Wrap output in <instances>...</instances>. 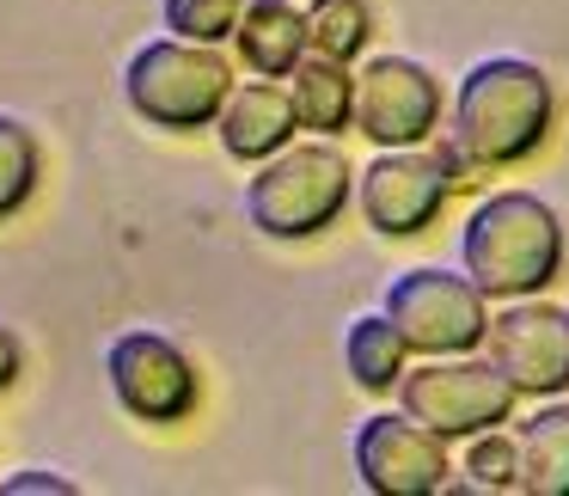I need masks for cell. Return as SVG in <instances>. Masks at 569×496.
<instances>
[{"instance_id": "20", "label": "cell", "mask_w": 569, "mask_h": 496, "mask_svg": "<svg viewBox=\"0 0 569 496\" xmlns=\"http://www.w3.org/2000/svg\"><path fill=\"white\" fill-rule=\"evenodd\" d=\"M466 478L471 490H515V435L502 429L466 435Z\"/></svg>"}, {"instance_id": "18", "label": "cell", "mask_w": 569, "mask_h": 496, "mask_svg": "<svg viewBox=\"0 0 569 496\" xmlns=\"http://www.w3.org/2000/svg\"><path fill=\"white\" fill-rule=\"evenodd\" d=\"M38 178H43V153H38L31 123L13 111H0V221H13L38 197Z\"/></svg>"}, {"instance_id": "12", "label": "cell", "mask_w": 569, "mask_h": 496, "mask_svg": "<svg viewBox=\"0 0 569 496\" xmlns=\"http://www.w3.org/2000/svg\"><path fill=\"white\" fill-rule=\"evenodd\" d=\"M209 129L221 136L227 160L258 166V160H270L276 148H288L300 123H295V99H288L282 80H263L258 75V80H239V87L227 92Z\"/></svg>"}, {"instance_id": "21", "label": "cell", "mask_w": 569, "mask_h": 496, "mask_svg": "<svg viewBox=\"0 0 569 496\" xmlns=\"http://www.w3.org/2000/svg\"><path fill=\"white\" fill-rule=\"evenodd\" d=\"M74 496V484L68 478H56V472H43V466H26V472H13V478L0 484V496Z\"/></svg>"}, {"instance_id": "1", "label": "cell", "mask_w": 569, "mask_h": 496, "mask_svg": "<svg viewBox=\"0 0 569 496\" xmlns=\"http://www.w3.org/2000/svg\"><path fill=\"white\" fill-rule=\"evenodd\" d=\"M459 258H466V276L483 300L545 295L569 258L563 215L532 190H496L459 227Z\"/></svg>"}, {"instance_id": "6", "label": "cell", "mask_w": 569, "mask_h": 496, "mask_svg": "<svg viewBox=\"0 0 569 496\" xmlns=\"http://www.w3.org/2000/svg\"><path fill=\"white\" fill-rule=\"evenodd\" d=\"M380 313L398 325L410 356H466V349H478L483 331H490V307H483V295L471 288V276L441 270V264L392 276Z\"/></svg>"}, {"instance_id": "10", "label": "cell", "mask_w": 569, "mask_h": 496, "mask_svg": "<svg viewBox=\"0 0 569 496\" xmlns=\"http://www.w3.org/2000/svg\"><path fill=\"white\" fill-rule=\"evenodd\" d=\"M483 344H490V361L502 368V380L515 393H532V398L569 393V307L520 295L502 313H490Z\"/></svg>"}, {"instance_id": "2", "label": "cell", "mask_w": 569, "mask_h": 496, "mask_svg": "<svg viewBox=\"0 0 569 496\" xmlns=\"http://www.w3.org/2000/svg\"><path fill=\"white\" fill-rule=\"evenodd\" d=\"M557 117V87L539 62L527 56H483L466 68L453 92V129L471 166H520L527 153H539V141L551 136Z\"/></svg>"}, {"instance_id": "19", "label": "cell", "mask_w": 569, "mask_h": 496, "mask_svg": "<svg viewBox=\"0 0 569 496\" xmlns=\"http://www.w3.org/2000/svg\"><path fill=\"white\" fill-rule=\"evenodd\" d=\"M239 7L246 0H160V19L172 38H190V43H227L239 26Z\"/></svg>"}, {"instance_id": "14", "label": "cell", "mask_w": 569, "mask_h": 496, "mask_svg": "<svg viewBox=\"0 0 569 496\" xmlns=\"http://www.w3.org/2000/svg\"><path fill=\"white\" fill-rule=\"evenodd\" d=\"M515 490L569 496V398L551 393L515 435Z\"/></svg>"}, {"instance_id": "16", "label": "cell", "mask_w": 569, "mask_h": 496, "mask_svg": "<svg viewBox=\"0 0 569 496\" xmlns=\"http://www.w3.org/2000/svg\"><path fill=\"white\" fill-rule=\"evenodd\" d=\"M343 368L361 393H392V380L410 368V344L386 313H361L343 331Z\"/></svg>"}, {"instance_id": "3", "label": "cell", "mask_w": 569, "mask_h": 496, "mask_svg": "<svg viewBox=\"0 0 569 496\" xmlns=\"http://www.w3.org/2000/svg\"><path fill=\"white\" fill-rule=\"evenodd\" d=\"M349 185H356V166L343 160L331 136L288 141L270 160L251 166L246 215L263 239H312L349 209Z\"/></svg>"}, {"instance_id": "15", "label": "cell", "mask_w": 569, "mask_h": 496, "mask_svg": "<svg viewBox=\"0 0 569 496\" xmlns=\"http://www.w3.org/2000/svg\"><path fill=\"white\" fill-rule=\"evenodd\" d=\"M282 87H288V99H295V123L300 129H312V136H343L349 129V99H356L349 62H331V56L307 50L282 75Z\"/></svg>"}, {"instance_id": "13", "label": "cell", "mask_w": 569, "mask_h": 496, "mask_svg": "<svg viewBox=\"0 0 569 496\" xmlns=\"http://www.w3.org/2000/svg\"><path fill=\"white\" fill-rule=\"evenodd\" d=\"M233 50L251 75L282 80L307 56V13H300L295 0H246L239 26H233Z\"/></svg>"}, {"instance_id": "22", "label": "cell", "mask_w": 569, "mask_h": 496, "mask_svg": "<svg viewBox=\"0 0 569 496\" xmlns=\"http://www.w3.org/2000/svg\"><path fill=\"white\" fill-rule=\"evenodd\" d=\"M26 374V344H19V331L13 325H0V393Z\"/></svg>"}, {"instance_id": "17", "label": "cell", "mask_w": 569, "mask_h": 496, "mask_svg": "<svg viewBox=\"0 0 569 496\" xmlns=\"http://www.w3.org/2000/svg\"><path fill=\"white\" fill-rule=\"evenodd\" d=\"M307 13V50L331 56V62H361L373 43V13L368 0H312Z\"/></svg>"}, {"instance_id": "4", "label": "cell", "mask_w": 569, "mask_h": 496, "mask_svg": "<svg viewBox=\"0 0 569 496\" xmlns=\"http://www.w3.org/2000/svg\"><path fill=\"white\" fill-rule=\"evenodd\" d=\"M233 92V68H227L221 43H190V38H148L123 62V99L141 123L190 136L209 129L221 99Z\"/></svg>"}, {"instance_id": "8", "label": "cell", "mask_w": 569, "mask_h": 496, "mask_svg": "<svg viewBox=\"0 0 569 496\" xmlns=\"http://www.w3.org/2000/svg\"><path fill=\"white\" fill-rule=\"evenodd\" d=\"M441 123V80L410 56H368L349 99V129L373 148H417Z\"/></svg>"}, {"instance_id": "5", "label": "cell", "mask_w": 569, "mask_h": 496, "mask_svg": "<svg viewBox=\"0 0 569 496\" xmlns=\"http://www.w3.org/2000/svg\"><path fill=\"white\" fill-rule=\"evenodd\" d=\"M392 386H398V410L410 423H422L429 435H441V442H466L478 429L508 423L520 398L496 361H478V349H466V356H422V368H405Z\"/></svg>"}, {"instance_id": "7", "label": "cell", "mask_w": 569, "mask_h": 496, "mask_svg": "<svg viewBox=\"0 0 569 496\" xmlns=\"http://www.w3.org/2000/svg\"><path fill=\"white\" fill-rule=\"evenodd\" d=\"M349 190L361 202V221L380 239H410V234H429L435 227V215L447 209L459 178L447 172V160L429 141H417V148H380L373 166L356 172Z\"/></svg>"}, {"instance_id": "11", "label": "cell", "mask_w": 569, "mask_h": 496, "mask_svg": "<svg viewBox=\"0 0 569 496\" xmlns=\"http://www.w3.org/2000/svg\"><path fill=\"white\" fill-rule=\"evenodd\" d=\"M356 478L373 496H435L447 484V442L405 410H373L356 429Z\"/></svg>"}, {"instance_id": "9", "label": "cell", "mask_w": 569, "mask_h": 496, "mask_svg": "<svg viewBox=\"0 0 569 496\" xmlns=\"http://www.w3.org/2000/svg\"><path fill=\"white\" fill-rule=\"evenodd\" d=\"M111 398L136 423H184L197 410V361L160 331H123L104 349Z\"/></svg>"}]
</instances>
